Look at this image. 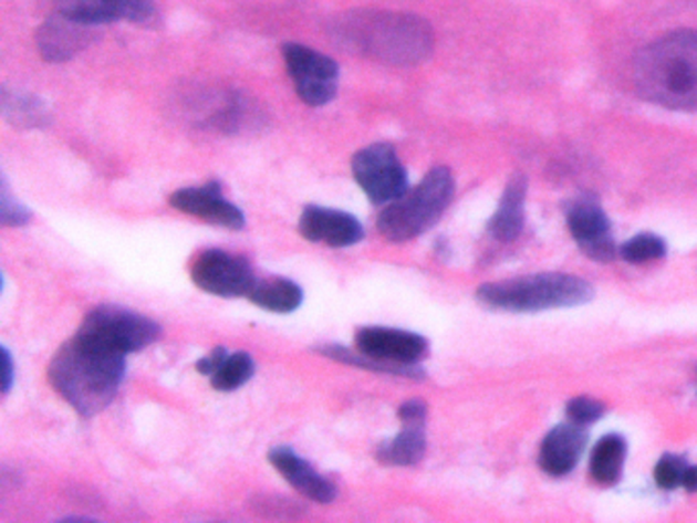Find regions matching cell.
Returning <instances> with one entry per match:
<instances>
[{
  "label": "cell",
  "mask_w": 697,
  "mask_h": 523,
  "mask_svg": "<svg viewBox=\"0 0 697 523\" xmlns=\"http://www.w3.org/2000/svg\"><path fill=\"white\" fill-rule=\"evenodd\" d=\"M299 231L309 242L325 243L330 248H348L364 238V228L356 217L315 205L303 211Z\"/></svg>",
  "instance_id": "obj_13"
},
{
  "label": "cell",
  "mask_w": 697,
  "mask_h": 523,
  "mask_svg": "<svg viewBox=\"0 0 697 523\" xmlns=\"http://www.w3.org/2000/svg\"><path fill=\"white\" fill-rule=\"evenodd\" d=\"M248 299L270 313H293L303 303L301 286L289 279H258Z\"/></svg>",
  "instance_id": "obj_20"
},
{
  "label": "cell",
  "mask_w": 697,
  "mask_h": 523,
  "mask_svg": "<svg viewBox=\"0 0 697 523\" xmlns=\"http://www.w3.org/2000/svg\"><path fill=\"white\" fill-rule=\"evenodd\" d=\"M254 375V360L246 352L229 354L223 364L211 376V387L221 393H231L240 389Z\"/></svg>",
  "instance_id": "obj_23"
},
{
  "label": "cell",
  "mask_w": 697,
  "mask_h": 523,
  "mask_svg": "<svg viewBox=\"0 0 697 523\" xmlns=\"http://www.w3.org/2000/svg\"><path fill=\"white\" fill-rule=\"evenodd\" d=\"M477 296L485 305L508 311H542V308L583 305L593 296L587 281L571 274H537L513 281L485 284Z\"/></svg>",
  "instance_id": "obj_5"
},
{
  "label": "cell",
  "mask_w": 697,
  "mask_h": 523,
  "mask_svg": "<svg viewBox=\"0 0 697 523\" xmlns=\"http://www.w3.org/2000/svg\"><path fill=\"white\" fill-rule=\"evenodd\" d=\"M528 182L523 176H513L503 192L501 205L489 223L493 238L499 242L516 240L523 228V202H526Z\"/></svg>",
  "instance_id": "obj_18"
},
{
  "label": "cell",
  "mask_w": 697,
  "mask_h": 523,
  "mask_svg": "<svg viewBox=\"0 0 697 523\" xmlns=\"http://www.w3.org/2000/svg\"><path fill=\"white\" fill-rule=\"evenodd\" d=\"M426 417H428V405L424 401H419V399L403 402L402 407H399V419H402L403 426L424 428Z\"/></svg>",
  "instance_id": "obj_28"
},
{
  "label": "cell",
  "mask_w": 697,
  "mask_h": 523,
  "mask_svg": "<svg viewBox=\"0 0 697 523\" xmlns=\"http://www.w3.org/2000/svg\"><path fill=\"white\" fill-rule=\"evenodd\" d=\"M2 111L4 117L19 127H40L48 122V108L31 94H9V91H4Z\"/></svg>",
  "instance_id": "obj_22"
},
{
  "label": "cell",
  "mask_w": 697,
  "mask_h": 523,
  "mask_svg": "<svg viewBox=\"0 0 697 523\" xmlns=\"http://www.w3.org/2000/svg\"><path fill=\"white\" fill-rule=\"evenodd\" d=\"M426 454V433L417 426H403L402 433L378 443L375 458L387 467H414Z\"/></svg>",
  "instance_id": "obj_19"
},
{
  "label": "cell",
  "mask_w": 697,
  "mask_h": 523,
  "mask_svg": "<svg viewBox=\"0 0 697 523\" xmlns=\"http://www.w3.org/2000/svg\"><path fill=\"white\" fill-rule=\"evenodd\" d=\"M48 378L82 417H93L115 399L125 378V356L76 334L55 352Z\"/></svg>",
  "instance_id": "obj_1"
},
{
  "label": "cell",
  "mask_w": 697,
  "mask_h": 523,
  "mask_svg": "<svg viewBox=\"0 0 697 523\" xmlns=\"http://www.w3.org/2000/svg\"><path fill=\"white\" fill-rule=\"evenodd\" d=\"M282 57L303 103L322 107L334 98L340 67L330 55L320 54L301 43H287L282 45Z\"/></svg>",
  "instance_id": "obj_8"
},
{
  "label": "cell",
  "mask_w": 697,
  "mask_h": 523,
  "mask_svg": "<svg viewBox=\"0 0 697 523\" xmlns=\"http://www.w3.org/2000/svg\"><path fill=\"white\" fill-rule=\"evenodd\" d=\"M79 334L127 356L152 346L160 336V325L129 308L103 305L84 317Z\"/></svg>",
  "instance_id": "obj_6"
},
{
  "label": "cell",
  "mask_w": 697,
  "mask_h": 523,
  "mask_svg": "<svg viewBox=\"0 0 697 523\" xmlns=\"http://www.w3.org/2000/svg\"><path fill=\"white\" fill-rule=\"evenodd\" d=\"M29 219H31V211L25 205L13 199L7 180H2V192H0V221H2V226L21 228V226L29 223Z\"/></svg>",
  "instance_id": "obj_25"
},
{
  "label": "cell",
  "mask_w": 697,
  "mask_h": 523,
  "mask_svg": "<svg viewBox=\"0 0 697 523\" xmlns=\"http://www.w3.org/2000/svg\"><path fill=\"white\" fill-rule=\"evenodd\" d=\"M455 197V178L446 166L431 168L416 188H407L381 213L376 228L387 242L403 243L431 228Z\"/></svg>",
  "instance_id": "obj_4"
},
{
  "label": "cell",
  "mask_w": 697,
  "mask_h": 523,
  "mask_svg": "<svg viewBox=\"0 0 697 523\" xmlns=\"http://www.w3.org/2000/svg\"><path fill=\"white\" fill-rule=\"evenodd\" d=\"M2 358H4V393H9L13 387V356L11 352L4 348L2 349Z\"/></svg>",
  "instance_id": "obj_30"
},
{
  "label": "cell",
  "mask_w": 697,
  "mask_h": 523,
  "mask_svg": "<svg viewBox=\"0 0 697 523\" xmlns=\"http://www.w3.org/2000/svg\"><path fill=\"white\" fill-rule=\"evenodd\" d=\"M604 405L600 401H593L590 397H576L566 405V416L579 426H587V423L597 421L600 417L604 416Z\"/></svg>",
  "instance_id": "obj_26"
},
{
  "label": "cell",
  "mask_w": 697,
  "mask_h": 523,
  "mask_svg": "<svg viewBox=\"0 0 697 523\" xmlns=\"http://www.w3.org/2000/svg\"><path fill=\"white\" fill-rule=\"evenodd\" d=\"M270 464L279 470L282 479L297 489L301 495L309 496L318 503H332L335 499V484L322 477L308 460L299 457L291 448H274L270 450Z\"/></svg>",
  "instance_id": "obj_16"
},
{
  "label": "cell",
  "mask_w": 697,
  "mask_h": 523,
  "mask_svg": "<svg viewBox=\"0 0 697 523\" xmlns=\"http://www.w3.org/2000/svg\"><path fill=\"white\" fill-rule=\"evenodd\" d=\"M626 460V442L620 436H605L591 454V477L600 484H616Z\"/></svg>",
  "instance_id": "obj_21"
},
{
  "label": "cell",
  "mask_w": 697,
  "mask_h": 523,
  "mask_svg": "<svg viewBox=\"0 0 697 523\" xmlns=\"http://www.w3.org/2000/svg\"><path fill=\"white\" fill-rule=\"evenodd\" d=\"M58 11L91 28L115 21L149 25L158 17L154 0H58Z\"/></svg>",
  "instance_id": "obj_11"
},
{
  "label": "cell",
  "mask_w": 697,
  "mask_h": 523,
  "mask_svg": "<svg viewBox=\"0 0 697 523\" xmlns=\"http://www.w3.org/2000/svg\"><path fill=\"white\" fill-rule=\"evenodd\" d=\"M334 33L356 54L387 64L412 66L428 57L434 33L417 14L356 11L342 14Z\"/></svg>",
  "instance_id": "obj_2"
},
{
  "label": "cell",
  "mask_w": 697,
  "mask_h": 523,
  "mask_svg": "<svg viewBox=\"0 0 697 523\" xmlns=\"http://www.w3.org/2000/svg\"><path fill=\"white\" fill-rule=\"evenodd\" d=\"M665 254H667L665 242L657 236H651V233L636 236V238H632L631 242L622 245V258L632 264H644L651 260L665 258Z\"/></svg>",
  "instance_id": "obj_24"
},
{
  "label": "cell",
  "mask_w": 697,
  "mask_h": 523,
  "mask_svg": "<svg viewBox=\"0 0 697 523\" xmlns=\"http://www.w3.org/2000/svg\"><path fill=\"white\" fill-rule=\"evenodd\" d=\"M352 172L368 201L375 205H389L407 192V172L387 144L361 149L352 160Z\"/></svg>",
  "instance_id": "obj_9"
},
{
  "label": "cell",
  "mask_w": 697,
  "mask_h": 523,
  "mask_svg": "<svg viewBox=\"0 0 697 523\" xmlns=\"http://www.w3.org/2000/svg\"><path fill=\"white\" fill-rule=\"evenodd\" d=\"M93 41L91 25L79 23L66 14L50 17L38 31V48L48 62H67Z\"/></svg>",
  "instance_id": "obj_15"
},
{
  "label": "cell",
  "mask_w": 697,
  "mask_h": 523,
  "mask_svg": "<svg viewBox=\"0 0 697 523\" xmlns=\"http://www.w3.org/2000/svg\"><path fill=\"white\" fill-rule=\"evenodd\" d=\"M682 487H685L689 493H696L697 491V467H687L684 474V483Z\"/></svg>",
  "instance_id": "obj_31"
},
{
  "label": "cell",
  "mask_w": 697,
  "mask_h": 523,
  "mask_svg": "<svg viewBox=\"0 0 697 523\" xmlns=\"http://www.w3.org/2000/svg\"><path fill=\"white\" fill-rule=\"evenodd\" d=\"M634 82L655 105L697 108V31H673L646 45L636 57Z\"/></svg>",
  "instance_id": "obj_3"
},
{
  "label": "cell",
  "mask_w": 697,
  "mask_h": 523,
  "mask_svg": "<svg viewBox=\"0 0 697 523\" xmlns=\"http://www.w3.org/2000/svg\"><path fill=\"white\" fill-rule=\"evenodd\" d=\"M356 349L385 366L387 375L422 376L417 363L428 354V339L393 327H363L354 337Z\"/></svg>",
  "instance_id": "obj_7"
},
{
  "label": "cell",
  "mask_w": 697,
  "mask_h": 523,
  "mask_svg": "<svg viewBox=\"0 0 697 523\" xmlns=\"http://www.w3.org/2000/svg\"><path fill=\"white\" fill-rule=\"evenodd\" d=\"M190 276L201 291L223 299L250 295L258 281L246 258L223 250H205L197 255Z\"/></svg>",
  "instance_id": "obj_10"
},
{
  "label": "cell",
  "mask_w": 697,
  "mask_h": 523,
  "mask_svg": "<svg viewBox=\"0 0 697 523\" xmlns=\"http://www.w3.org/2000/svg\"><path fill=\"white\" fill-rule=\"evenodd\" d=\"M569 229L585 254L610 262L616 255V243L610 233V219L595 201H579L569 211Z\"/></svg>",
  "instance_id": "obj_14"
},
{
  "label": "cell",
  "mask_w": 697,
  "mask_h": 523,
  "mask_svg": "<svg viewBox=\"0 0 697 523\" xmlns=\"http://www.w3.org/2000/svg\"><path fill=\"white\" fill-rule=\"evenodd\" d=\"M583 426L569 423L550 431L540 448V467L552 477H564L575 469L579 457L585 448Z\"/></svg>",
  "instance_id": "obj_17"
},
{
  "label": "cell",
  "mask_w": 697,
  "mask_h": 523,
  "mask_svg": "<svg viewBox=\"0 0 697 523\" xmlns=\"http://www.w3.org/2000/svg\"><path fill=\"white\" fill-rule=\"evenodd\" d=\"M228 356V349L219 346V348H215L214 352H209L205 358H201V360L197 363V370H199L202 376H209V378H211V376L217 373V368L223 364V360H226Z\"/></svg>",
  "instance_id": "obj_29"
},
{
  "label": "cell",
  "mask_w": 697,
  "mask_h": 523,
  "mask_svg": "<svg viewBox=\"0 0 697 523\" xmlns=\"http://www.w3.org/2000/svg\"><path fill=\"white\" fill-rule=\"evenodd\" d=\"M687 467L684 460L677 457H665L658 460L655 469V481L660 489H675L684 483V474Z\"/></svg>",
  "instance_id": "obj_27"
},
{
  "label": "cell",
  "mask_w": 697,
  "mask_h": 523,
  "mask_svg": "<svg viewBox=\"0 0 697 523\" xmlns=\"http://www.w3.org/2000/svg\"><path fill=\"white\" fill-rule=\"evenodd\" d=\"M170 205L180 213L199 217L202 221L221 228L240 231L246 226L242 211L223 199L221 185L217 180L207 182L205 187L176 190L170 197Z\"/></svg>",
  "instance_id": "obj_12"
}]
</instances>
